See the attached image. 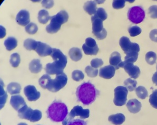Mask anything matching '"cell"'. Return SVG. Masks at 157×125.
<instances>
[{"instance_id":"51","label":"cell","mask_w":157,"mask_h":125,"mask_svg":"<svg viewBox=\"0 0 157 125\" xmlns=\"http://www.w3.org/2000/svg\"><path fill=\"white\" fill-rule=\"evenodd\" d=\"M152 80L153 83H155V85L157 86V72H155L153 74L152 78Z\"/></svg>"},{"instance_id":"11","label":"cell","mask_w":157,"mask_h":125,"mask_svg":"<svg viewBox=\"0 0 157 125\" xmlns=\"http://www.w3.org/2000/svg\"><path fill=\"white\" fill-rule=\"evenodd\" d=\"M121 68H123L131 78L136 79L140 74V69L137 66H135L133 63H127L123 62Z\"/></svg>"},{"instance_id":"45","label":"cell","mask_w":157,"mask_h":125,"mask_svg":"<svg viewBox=\"0 0 157 125\" xmlns=\"http://www.w3.org/2000/svg\"><path fill=\"white\" fill-rule=\"evenodd\" d=\"M125 1L114 0L112 3V7L114 9H121L125 6Z\"/></svg>"},{"instance_id":"30","label":"cell","mask_w":157,"mask_h":125,"mask_svg":"<svg viewBox=\"0 0 157 125\" xmlns=\"http://www.w3.org/2000/svg\"><path fill=\"white\" fill-rule=\"evenodd\" d=\"M124 57V62L127 63H134L136 62L138 57V53L136 52H131L127 54Z\"/></svg>"},{"instance_id":"28","label":"cell","mask_w":157,"mask_h":125,"mask_svg":"<svg viewBox=\"0 0 157 125\" xmlns=\"http://www.w3.org/2000/svg\"><path fill=\"white\" fill-rule=\"evenodd\" d=\"M38 21L39 23L45 24L51 19V17L49 15V12L45 9H42L38 13Z\"/></svg>"},{"instance_id":"19","label":"cell","mask_w":157,"mask_h":125,"mask_svg":"<svg viewBox=\"0 0 157 125\" xmlns=\"http://www.w3.org/2000/svg\"><path fill=\"white\" fill-rule=\"evenodd\" d=\"M141 103L136 99H130L127 104L128 109L132 114H136L139 112L141 109Z\"/></svg>"},{"instance_id":"22","label":"cell","mask_w":157,"mask_h":125,"mask_svg":"<svg viewBox=\"0 0 157 125\" xmlns=\"http://www.w3.org/2000/svg\"><path fill=\"white\" fill-rule=\"evenodd\" d=\"M83 9L90 15H94L97 10L96 1H89L84 3Z\"/></svg>"},{"instance_id":"17","label":"cell","mask_w":157,"mask_h":125,"mask_svg":"<svg viewBox=\"0 0 157 125\" xmlns=\"http://www.w3.org/2000/svg\"><path fill=\"white\" fill-rule=\"evenodd\" d=\"M50 23L46 27V31L48 33H56L60 30L61 24L56 20L55 15L51 17Z\"/></svg>"},{"instance_id":"10","label":"cell","mask_w":157,"mask_h":125,"mask_svg":"<svg viewBox=\"0 0 157 125\" xmlns=\"http://www.w3.org/2000/svg\"><path fill=\"white\" fill-rule=\"evenodd\" d=\"M82 50L87 55H97L99 50L95 40L91 38L86 39V43L83 45Z\"/></svg>"},{"instance_id":"38","label":"cell","mask_w":157,"mask_h":125,"mask_svg":"<svg viewBox=\"0 0 157 125\" xmlns=\"http://www.w3.org/2000/svg\"><path fill=\"white\" fill-rule=\"evenodd\" d=\"M25 30L28 33L31 34V35H33L37 32L38 27H37V25L35 23H30L28 25L25 26Z\"/></svg>"},{"instance_id":"9","label":"cell","mask_w":157,"mask_h":125,"mask_svg":"<svg viewBox=\"0 0 157 125\" xmlns=\"http://www.w3.org/2000/svg\"><path fill=\"white\" fill-rule=\"evenodd\" d=\"M119 44L125 54L131 52L139 53L140 51L139 45L136 43L131 42L129 38L126 36H123L120 39Z\"/></svg>"},{"instance_id":"25","label":"cell","mask_w":157,"mask_h":125,"mask_svg":"<svg viewBox=\"0 0 157 125\" xmlns=\"http://www.w3.org/2000/svg\"><path fill=\"white\" fill-rule=\"evenodd\" d=\"M69 54L71 60L75 62H78L82 57V53L81 50L77 47H73L70 49Z\"/></svg>"},{"instance_id":"1","label":"cell","mask_w":157,"mask_h":125,"mask_svg":"<svg viewBox=\"0 0 157 125\" xmlns=\"http://www.w3.org/2000/svg\"><path fill=\"white\" fill-rule=\"evenodd\" d=\"M99 91L90 82H84L77 88L76 96L78 101L84 105H89L95 101Z\"/></svg>"},{"instance_id":"36","label":"cell","mask_w":157,"mask_h":125,"mask_svg":"<svg viewBox=\"0 0 157 125\" xmlns=\"http://www.w3.org/2000/svg\"><path fill=\"white\" fill-rule=\"evenodd\" d=\"M136 93L139 98L144 99L148 96V91L144 86H140L136 90Z\"/></svg>"},{"instance_id":"41","label":"cell","mask_w":157,"mask_h":125,"mask_svg":"<svg viewBox=\"0 0 157 125\" xmlns=\"http://www.w3.org/2000/svg\"><path fill=\"white\" fill-rule=\"evenodd\" d=\"M72 78L76 82H80L84 78V75L82 71L75 70L72 73Z\"/></svg>"},{"instance_id":"34","label":"cell","mask_w":157,"mask_h":125,"mask_svg":"<svg viewBox=\"0 0 157 125\" xmlns=\"http://www.w3.org/2000/svg\"><path fill=\"white\" fill-rule=\"evenodd\" d=\"M3 86L4 84L2 82V80H1V103H0V108H3V107L4 106L6 102V99L8 98V94L3 89Z\"/></svg>"},{"instance_id":"14","label":"cell","mask_w":157,"mask_h":125,"mask_svg":"<svg viewBox=\"0 0 157 125\" xmlns=\"http://www.w3.org/2000/svg\"><path fill=\"white\" fill-rule=\"evenodd\" d=\"M36 52L41 57L51 55L52 52V49L49 45L41 42H37V46Z\"/></svg>"},{"instance_id":"12","label":"cell","mask_w":157,"mask_h":125,"mask_svg":"<svg viewBox=\"0 0 157 125\" xmlns=\"http://www.w3.org/2000/svg\"><path fill=\"white\" fill-rule=\"evenodd\" d=\"M24 93L27 99L30 101H35L39 99L41 96V94L38 92L35 86L28 85L24 89Z\"/></svg>"},{"instance_id":"49","label":"cell","mask_w":157,"mask_h":125,"mask_svg":"<svg viewBox=\"0 0 157 125\" xmlns=\"http://www.w3.org/2000/svg\"><path fill=\"white\" fill-rule=\"evenodd\" d=\"M42 6L47 9H50L54 6V1L51 0L48 1H42Z\"/></svg>"},{"instance_id":"37","label":"cell","mask_w":157,"mask_h":125,"mask_svg":"<svg viewBox=\"0 0 157 125\" xmlns=\"http://www.w3.org/2000/svg\"><path fill=\"white\" fill-rule=\"evenodd\" d=\"M157 54L153 52H149L146 55V61L149 65H153L157 61Z\"/></svg>"},{"instance_id":"31","label":"cell","mask_w":157,"mask_h":125,"mask_svg":"<svg viewBox=\"0 0 157 125\" xmlns=\"http://www.w3.org/2000/svg\"><path fill=\"white\" fill-rule=\"evenodd\" d=\"M55 17L61 24L67 22L69 20V14L66 11H61L55 15Z\"/></svg>"},{"instance_id":"43","label":"cell","mask_w":157,"mask_h":125,"mask_svg":"<svg viewBox=\"0 0 157 125\" xmlns=\"http://www.w3.org/2000/svg\"><path fill=\"white\" fill-rule=\"evenodd\" d=\"M150 104L154 108L157 109V90L153 91L149 97Z\"/></svg>"},{"instance_id":"18","label":"cell","mask_w":157,"mask_h":125,"mask_svg":"<svg viewBox=\"0 0 157 125\" xmlns=\"http://www.w3.org/2000/svg\"><path fill=\"white\" fill-rule=\"evenodd\" d=\"M109 63L110 65L113 66L115 69H118L119 68H121L122 64L123 62L122 61L121 56L119 53L114 52L111 55Z\"/></svg>"},{"instance_id":"21","label":"cell","mask_w":157,"mask_h":125,"mask_svg":"<svg viewBox=\"0 0 157 125\" xmlns=\"http://www.w3.org/2000/svg\"><path fill=\"white\" fill-rule=\"evenodd\" d=\"M125 117L124 114L121 113L112 115L109 117L108 120L115 125H120L125 121Z\"/></svg>"},{"instance_id":"5","label":"cell","mask_w":157,"mask_h":125,"mask_svg":"<svg viewBox=\"0 0 157 125\" xmlns=\"http://www.w3.org/2000/svg\"><path fill=\"white\" fill-rule=\"evenodd\" d=\"M75 116H80V117L82 119L88 118L90 116V110L88 109H84L82 107L80 106L74 107L68 115L66 119L62 123V125H67V123L70 120H72L73 118H75Z\"/></svg>"},{"instance_id":"2","label":"cell","mask_w":157,"mask_h":125,"mask_svg":"<svg viewBox=\"0 0 157 125\" xmlns=\"http://www.w3.org/2000/svg\"><path fill=\"white\" fill-rule=\"evenodd\" d=\"M47 114L51 121L63 123L67 118L68 109L64 103L54 101L48 107Z\"/></svg>"},{"instance_id":"23","label":"cell","mask_w":157,"mask_h":125,"mask_svg":"<svg viewBox=\"0 0 157 125\" xmlns=\"http://www.w3.org/2000/svg\"><path fill=\"white\" fill-rule=\"evenodd\" d=\"M54 61H62L67 63V57L59 49H52V52L50 55Z\"/></svg>"},{"instance_id":"29","label":"cell","mask_w":157,"mask_h":125,"mask_svg":"<svg viewBox=\"0 0 157 125\" xmlns=\"http://www.w3.org/2000/svg\"><path fill=\"white\" fill-rule=\"evenodd\" d=\"M108 17L106 12L103 8H100L98 9L96 13L94 14V16L91 17V19H99L103 21L105 20Z\"/></svg>"},{"instance_id":"47","label":"cell","mask_w":157,"mask_h":125,"mask_svg":"<svg viewBox=\"0 0 157 125\" xmlns=\"http://www.w3.org/2000/svg\"><path fill=\"white\" fill-rule=\"evenodd\" d=\"M148 14L152 19H157V6H151L148 9Z\"/></svg>"},{"instance_id":"50","label":"cell","mask_w":157,"mask_h":125,"mask_svg":"<svg viewBox=\"0 0 157 125\" xmlns=\"http://www.w3.org/2000/svg\"><path fill=\"white\" fill-rule=\"evenodd\" d=\"M149 36L151 41L157 43V29L152 30L150 33Z\"/></svg>"},{"instance_id":"3","label":"cell","mask_w":157,"mask_h":125,"mask_svg":"<svg viewBox=\"0 0 157 125\" xmlns=\"http://www.w3.org/2000/svg\"><path fill=\"white\" fill-rule=\"evenodd\" d=\"M67 81V76L65 73L56 75V79H50L47 85V89L53 93L58 92L66 86Z\"/></svg>"},{"instance_id":"40","label":"cell","mask_w":157,"mask_h":125,"mask_svg":"<svg viewBox=\"0 0 157 125\" xmlns=\"http://www.w3.org/2000/svg\"><path fill=\"white\" fill-rule=\"evenodd\" d=\"M85 72L88 76L90 77H95L98 74V69L90 66H88L86 67Z\"/></svg>"},{"instance_id":"48","label":"cell","mask_w":157,"mask_h":125,"mask_svg":"<svg viewBox=\"0 0 157 125\" xmlns=\"http://www.w3.org/2000/svg\"><path fill=\"white\" fill-rule=\"evenodd\" d=\"M67 125H87V123L84 120L77 119L70 120Z\"/></svg>"},{"instance_id":"24","label":"cell","mask_w":157,"mask_h":125,"mask_svg":"<svg viewBox=\"0 0 157 125\" xmlns=\"http://www.w3.org/2000/svg\"><path fill=\"white\" fill-rule=\"evenodd\" d=\"M29 69L31 73L37 74L42 69V65L39 60L35 59L32 60L29 64Z\"/></svg>"},{"instance_id":"8","label":"cell","mask_w":157,"mask_h":125,"mask_svg":"<svg viewBox=\"0 0 157 125\" xmlns=\"http://www.w3.org/2000/svg\"><path fill=\"white\" fill-rule=\"evenodd\" d=\"M67 63L56 61L52 63L47 64L45 71L49 75H59L63 73V70Z\"/></svg>"},{"instance_id":"44","label":"cell","mask_w":157,"mask_h":125,"mask_svg":"<svg viewBox=\"0 0 157 125\" xmlns=\"http://www.w3.org/2000/svg\"><path fill=\"white\" fill-rule=\"evenodd\" d=\"M42 112L39 110H34L33 114L32 115V118L30 120L31 122H36V121H39L41 119Z\"/></svg>"},{"instance_id":"13","label":"cell","mask_w":157,"mask_h":125,"mask_svg":"<svg viewBox=\"0 0 157 125\" xmlns=\"http://www.w3.org/2000/svg\"><path fill=\"white\" fill-rule=\"evenodd\" d=\"M16 22L21 26L28 25L30 22V13L28 11L22 9L19 12L16 17Z\"/></svg>"},{"instance_id":"6","label":"cell","mask_w":157,"mask_h":125,"mask_svg":"<svg viewBox=\"0 0 157 125\" xmlns=\"http://www.w3.org/2000/svg\"><path fill=\"white\" fill-rule=\"evenodd\" d=\"M113 103L117 106H122L125 104L127 100L128 90L125 87L118 86L114 89Z\"/></svg>"},{"instance_id":"39","label":"cell","mask_w":157,"mask_h":125,"mask_svg":"<svg viewBox=\"0 0 157 125\" xmlns=\"http://www.w3.org/2000/svg\"><path fill=\"white\" fill-rule=\"evenodd\" d=\"M50 79H51V77L49 74H45L39 79V84L43 89H47V85Z\"/></svg>"},{"instance_id":"26","label":"cell","mask_w":157,"mask_h":125,"mask_svg":"<svg viewBox=\"0 0 157 125\" xmlns=\"http://www.w3.org/2000/svg\"><path fill=\"white\" fill-rule=\"evenodd\" d=\"M21 90V85L17 83H11L7 86V90L11 95L20 93Z\"/></svg>"},{"instance_id":"27","label":"cell","mask_w":157,"mask_h":125,"mask_svg":"<svg viewBox=\"0 0 157 125\" xmlns=\"http://www.w3.org/2000/svg\"><path fill=\"white\" fill-rule=\"evenodd\" d=\"M4 44L6 50L9 51H11L17 47V41L15 38L13 37H9L4 41Z\"/></svg>"},{"instance_id":"7","label":"cell","mask_w":157,"mask_h":125,"mask_svg":"<svg viewBox=\"0 0 157 125\" xmlns=\"http://www.w3.org/2000/svg\"><path fill=\"white\" fill-rule=\"evenodd\" d=\"M92 33L99 40L105 39L107 37V32L103 28V21L99 19H91Z\"/></svg>"},{"instance_id":"20","label":"cell","mask_w":157,"mask_h":125,"mask_svg":"<svg viewBox=\"0 0 157 125\" xmlns=\"http://www.w3.org/2000/svg\"><path fill=\"white\" fill-rule=\"evenodd\" d=\"M34 110L29 107L27 105L22 107L18 111V115L21 119L30 120L33 114Z\"/></svg>"},{"instance_id":"32","label":"cell","mask_w":157,"mask_h":125,"mask_svg":"<svg viewBox=\"0 0 157 125\" xmlns=\"http://www.w3.org/2000/svg\"><path fill=\"white\" fill-rule=\"evenodd\" d=\"M24 47L28 50H36L37 46V42L31 39H28L24 42Z\"/></svg>"},{"instance_id":"16","label":"cell","mask_w":157,"mask_h":125,"mask_svg":"<svg viewBox=\"0 0 157 125\" xmlns=\"http://www.w3.org/2000/svg\"><path fill=\"white\" fill-rule=\"evenodd\" d=\"M116 69L111 65L105 66L99 70V76L103 79H109L114 76Z\"/></svg>"},{"instance_id":"42","label":"cell","mask_w":157,"mask_h":125,"mask_svg":"<svg viewBox=\"0 0 157 125\" xmlns=\"http://www.w3.org/2000/svg\"><path fill=\"white\" fill-rule=\"evenodd\" d=\"M128 32L130 34V35L132 37H135L140 34L142 32V30L139 26H132L128 28Z\"/></svg>"},{"instance_id":"35","label":"cell","mask_w":157,"mask_h":125,"mask_svg":"<svg viewBox=\"0 0 157 125\" xmlns=\"http://www.w3.org/2000/svg\"><path fill=\"white\" fill-rule=\"evenodd\" d=\"M124 85L128 90L129 92H132L136 88L137 82L132 79H128L124 82Z\"/></svg>"},{"instance_id":"53","label":"cell","mask_w":157,"mask_h":125,"mask_svg":"<svg viewBox=\"0 0 157 125\" xmlns=\"http://www.w3.org/2000/svg\"></svg>"},{"instance_id":"33","label":"cell","mask_w":157,"mask_h":125,"mask_svg":"<svg viewBox=\"0 0 157 125\" xmlns=\"http://www.w3.org/2000/svg\"><path fill=\"white\" fill-rule=\"evenodd\" d=\"M21 62L20 56L18 53H13L11 55L10 63L11 64L12 66L14 68H17L18 67L19 64Z\"/></svg>"},{"instance_id":"15","label":"cell","mask_w":157,"mask_h":125,"mask_svg":"<svg viewBox=\"0 0 157 125\" xmlns=\"http://www.w3.org/2000/svg\"><path fill=\"white\" fill-rule=\"evenodd\" d=\"M10 104L17 111H19L26 105L25 99L20 95L12 96L10 100Z\"/></svg>"},{"instance_id":"4","label":"cell","mask_w":157,"mask_h":125,"mask_svg":"<svg viewBox=\"0 0 157 125\" xmlns=\"http://www.w3.org/2000/svg\"><path fill=\"white\" fill-rule=\"evenodd\" d=\"M146 14L144 8L140 6H135L129 9L128 12V19L134 24L142 22L145 18Z\"/></svg>"},{"instance_id":"46","label":"cell","mask_w":157,"mask_h":125,"mask_svg":"<svg viewBox=\"0 0 157 125\" xmlns=\"http://www.w3.org/2000/svg\"><path fill=\"white\" fill-rule=\"evenodd\" d=\"M103 61L100 58H94L91 61V65L95 68L101 67V66L103 65Z\"/></svg>"},{"instance_id":"52","label":"cell","mask_w":157,"mask_h":125,"mask_svg":"<svg viewBox=\"0 0 157 125\" xmlns=\"http://www.w3.org/2000/svg\"><path fill=\"white\" fill-rule=\"evenodd\" d=\"M17 125H28L26 123H20L18 124Z\"/></svg>"}]
</instances>
